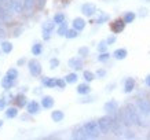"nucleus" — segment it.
I'll list each match as a JSON object with an SVG mask.
<instances>
[{"mask_svg":"<svg viewBox=\"0 0 150 140\" xmlns=\"http://www.w3.org/2000/svg\"><path fill=\"white\" fill-rule=\"evenodd\" d=\"M15 102H17V104H18V107H23V106H26L28 104V100L26 98H25V95H17V98H15Z\"/></svg>","mask_w":150,"mask_h":140,"instance_id":"nucleus-24","label":"nucleus"},{"mask_svg":"<svg viewBox=\"0 0 150 140\" xmlns=\"http://www.w3.org/2000/svg\"><path fill=\"white\" fill-rule=\"evenodd\" d=\"M96 76H98V77H103V76H106V72H105L103 69H99V70L96 72Z\"/></svg>","mask_w":150,"mask_h":140,"instance_id":"nucleus-41","label":"nucleus"},{"mask_svg":"<svg viewBox=\"0 0 150 140\" xmlns=\"http://www.w3.org/2000/svg\"><path fill=\"white\" fill-rule=\"evenodd\" d=\"M4 107H6V100L0 99V110H3Z\"/></svg>","mask_w":150,"mask_h":140,"instance_id":"nucleus-45","label":"nucleus"},{"mask_svg":"<svg viewBox=\"0 0 150 140\" xmlns=\"http://www.w3.org/2000/svg\"><path fill=\"white\" fill-rule=\"evenodd\" d=\"M66 84H68V82H66V80H64V78H61V80H59V78H57V87H58V88L64 89L65 87H66Z\"/></svg>","mask_w":150,"mask_h":140,"instance_id":"nucleus-37","label":"nucleus"},{"mask_svg":"<svg viewBox=\"0 0 150 140\" xmlns=\"http://www.w3.org/2000/svg\"><path fill=\"white\" fill-rule=\"evenodd\" d=\"M128 56V51L125 48H117V50H114L113 52V58H116L117 61H123Z\"/></svg>","mask_w":150,"mask_h":140,"instance_id":"nucleus-13","label":"nucleus"},{"mask_svg":"<svg viewBox=\"0 0 150 140\" xmlns=\"http://www.w3.org/2000/svg\"><path fill=\"white\" fill-rule=\"evenodd\" d=\"M1 1H6V0H1Z\"/></svg>","mask_w":150,"mask_h":140,"instance_id":"nucleus-47","label":"nucleus"},{"mask_svg":"<svg viewBox=\"0 0 150 140\" xmlns=\"http://www.w3.org/2000/svg\"><path fill=\"white\" fill-rule=\"evenodd\" d=\"M1 125H3V121H1V120H0V128H1Z\"/></svg>","mask_w":150,"mask_h":140,"instance_id":"nucleus-46","label":"nucleus"},{"mask_svg":"<svg viewBox=\"0 0 150 140\" xmlns=\"http://www.w3.org/2000/svg\"><path fill=\"white\" fill-rule=\"evenodd\" d=\"M83 77H84V80H86L87 82H91V81H94V80L96 78V74H94V73L90 72V70H84Z\"/></svg>","mask_w":150,"mask_h":140,"instance_id":"nucleus-21","label":"nucleus"},{"mask_svg":"<svg viewBox=\"0 0 150 140\" xmlns=\"http://www.w3.org/2000/svg\"><path fill=\"white\" fill-rule=\"evenodd\" d=\"M35 4H36V0H23V10L32 11Z\"/></svg>","mask_w":150,"mask_h":140,"instance_id":"nucleus-25","label":"nucleus"},{"mask_svg":"<svg viewBox=\"0 0 150 140\" xmlns=\"http://www.w3.org/2000/svg\"><path fill=\"white\" fill-rule=\"evenodd\" d=\"M72 137L73 139H87L84 125H79V127L74 128L73 132H72Z\"/></svg>","mask_w":150,"mask_h":140,"instance_id":"nucleus-8","label":"nucleus"},{"mask_svg":"<svg viewBox=\"0 0 150 140\" xmlns=\"http://www.w3.org/2000/svg\"><path fill=\"white\" fill-rule=\"evenodd\" d=\"M110 59V54L106 51V52H100L99 54V56H98V61L99 62H102V63H105V62H108Z\"/></svg>","mask_w":150,"mask_h":140,"instance_id":"nucleus-33","label":"nucleus"},{"mask_svg":"<svg viewBox=\"0 0 150 140\" xmlns=\"http://www.w3.org/2000/svg\"><path fill=\"white\" fill-rule=\"evenodd\" d=\"M90 92H91V87L88 85L87 82H83V84H79V87H77V94H79V95L86 96V95H88Z\"/></svg>","mask_w":150,"mask_h":140,"instance_id":"nucleus-14","label":"nucleus"},{"mask_svg":"<svg viewBox=\"0 0 150 140\" xmlns=\"http://www.w3.org/2000/svg\"><path fill=\"white\" fill-rule=\"evenodd\" d=\"M125 108H127L128 115H129V118H131L132 125H141V118H139V114H138V107L137 106L132 104V103H128L127 106H125Z\"/></svg>","mask_w":150,"mask_h":140,"instance_id":"nucleus-3","label":"nucleus"},{"mask_svg":"<svg viewBox=\"0 0 150 140\" xmlns=\"http://www.w3.org/2000/svg\"><path fill=\"white\" fill-rule=\"evenodd\" d=\"M43 84L46 87L54 88V87H57V78H48V77H46V78H43Z\"/></svg>","mask_w":150,"mask_h":140,"instance_id":"nucleus-26","label":"nucleus"},{"mask_svg":"<svg viewBox=\"0 0 150 140\" xmlns=\"http://www.w3.org/2000/svg\"><path fill=\"white\" fill-rule=\"evenodd\" d=\"M84 129H86L87 139H98L100 135L98 121H87L84 122Z\"/></svg>","mask_w":150,"mask_h":140,"instance_id":"nucleus-1","label":"nucleus"},{"mask_svg":"<svg viewBox=\"0 0 150 140\" xmlns=\"http://www.w3.org/2000/svg\"><path fill=\"white\" fill-rule=\"evenodd\" d=\"M80 102H81V103H90V102H92V99L91 98H84V99H81Z\"/></svg>","mask_w":150,"mask_h":140,"instance_id":"nucleus-42","label":"nucleus"},{"mask_svg":"<svg viewBox=\"0 0 150 140\" xmlns=\"http://www.w3.org/2000/svg\"><path fill=\"white\" fill-rule=\"evenodd\" d=\"M135 85H137V81L132 77H128L125 82H124V92L125 94H131L132 91L135 89Z\"/></svg>","mask_w":150,"mask_h":140,"instance_id":"nucleus-10","label":"nucleus"},{"mask_svg":"<svg viewBox=\"0 0 150 140\" xmlns=\"http://www.w3.org/2000/svg\"><path fill=\"white\" fill-rule=\"evenodd\" d=\"M125 25H127V23H125V21H124L123 18H118L110 23V29H112V32H113L114 34H117V33H121L124 29H125Z\"/></svg>","mask_w":150,"mask_h":140,"instance_id":"nucleus-5","label":"nucleus"},{"mask_svg":"<svg viewBox=\"0 0 150 140\" xmlns=\"http://www.w3.org/2000/svg\"><path fill=\"white\" fill-rule=\"evenodd\" d=\"M69 66H72V68L76 69V70H80V69H83L81 56H79V58H72L70 61H69Z\"/></svg>","mask_w":150,"mask_h":140,"instance_id":"nucleus-15","label":"nucleus"},{"mask_svg":"<svg viewBox=\"0 0 150 140\" xmlns=\"http://www.w3.org/2000/svg\"><path fill=\"white\" fill-rule=\"evenodd\" d=\"M68 30H69L68 23H66V22L61 23V25H59V27H58V34H59V36H66Z\"/></svg>","mask_w":150,"mask_h":140,"instance_id":"nucleus-27","label":"nucleus"},{"mask_svg":"<svg viewBox=\"0 0 150 140\" xmlns=\"http://www.w3.org/2000/svg\"><path fill=\"white\" fill-rule=\"evenodd\" d=\"M51 66H52V69L57 68V66H58V61H57V59H52V61H51Z\"/></svg>","mask_w":150,"mask_h":140,"instance_id":"nucleus-43","label":"nucleus"},{"mask_svg":"<svg viewBox=\"0 0 150 140\" xmlns=\"http://www.w3.org/2000/svg\"><path fill=\"white\" fill-rule=\"evenodd\" d=\"M11 8L15 13H21L23 10V1H21V0H13L11 1Z\"/></svg>","mask_w":150,"mask_h":140,"instance_id":"nucleus-18","label":"nucleus"},{"mask_svg":"<svg viewBox=\"0 0 150 140\" xmlns=\"http://www.w3.org/2000/svg\"><path fill=\"white\" fill-rule=\"evenodd\" d=\"M81 13L86 17H92L96 13V4L95 3H91V1H87V3H84L81 6Z\"/></svg>","mask_w":150,"mask_h":140,"instance_id":"nucleus-6","label":"nucleus"},{"mask_svg":"<svg viewBox=\"0 0 150 140\" xmlns=\"http://www.w3.org/2000/svg\"><path fill=\"white\" fill-rule=\"evenodd\" d=\"M28 68H29V72L30 74L35 77H37L39 74L41 73V65L37 62L36 59H32V61H29V63H28Z\"/></svg>","mask_w":150,"mask_h":140,"instance_id":"nucleus-7","label":"nucleus"},{"mask_svg":"<svg viewBox=\"0 0 150 140\" xmlns=\"http://www.w3.org/2000/svg\"><path fill=\"white\" fill-rule=\"evenodd\" d=\"M41 51H43V45L41 44H35L32 47V54L33 55H40Z\"/></svg>","mask_w":150,"mask_h":140,"instance_id":"nucleus-35","label":"nucleus"},{"mask_svg":"<svg viewBox=\"0 0 150 140\" xmlns=\"http://www.w3.org/2000/svg\"><path fill=\"white\" fill-rule=\"evenodd\" d=\"M77 36H79V30H76V29L73 27V29H69L65 37H66V39H76Z\"/></svg>","mask_w":150,"mask_h":140,"instance_id":"nucleus-34","label":"nucleus"},{"mask_svg":"<svg viewBox=\"0 0 150 140\" xmlns=\"http://www.w3.org/2000/svg\"><path fill=\"white\" fill-rule=\"evenodd\" d=\"M110 19L109 14H105V13H99V17H98V19H96V23L98 25H103L105 22H108Z\"/></svg>","mask_w":150,"mask_h":140,"instance_id":"nucleus-23","label":"nucleus"},{"mask_svg":"<svg viewBox=\"0 0 150 140\" xmlns=\"http://www.w3.org/2000/svg\"><path fill=\"white\" fill-rule=\"evenodd\" d=\"M6 76L8 77L10 80L15 81V80H17V77H18V70H17V69H10L8 72H7V74H6Z\"/></svg>","mask_w":150,"mask_h":140,"instance_id":"nucleus-32","label":"nucleus"},{"mask_svg":"<svg viewBox=\"0 0 150 140\" xmlns=\"http://www.w3.org/2000/svg\"><path fill=\"white\" fill-rule=\"evenodd\" d=\"M88 54H90V50H88L87 47H81V48L79 50V55H80V56H83V58H84V56H87Z\"/></svg>","mask_w":150,"mask_h":140,"instance_id":"nucleus-38","label":"nucleus"},{"mask_svg":"<svg viewBox=\"0 0 150 140\" xmlns=\"http://www.w3.org/2000/svg\"><path fill=\"white\" fill-rule=\"evenodd\" d=\"M86 25H87V22L81 18V17H77V18H74L72 21V26L74 27L76 30H79V32H80V30H84Z\"/></svg>","mask_w":150,"mask_h":140,"instance_id":"nucleus-11","label":"nucleus"},{"mask_svg":"<svg viewBox=\"0 0 150 140\" xmlns=\"http://www.w3.org/2000/svg\"><path fill=\"white\" fill-rule=\"evenodd\" d=\"M106 43H108V45H110V44H113V43H116V34H112V36L106 40Z\"/></svg>","mask_w":150,"mask_h":140,"instance_id":"nucleus-40","label":"nucleus"},{"mask_svg":"<svg viewBox=\"0 0 150 140\" xmlns=\"http://www.w3.org/2000/svg\"><path fill=\"white\" fill-rule=\"evenodd\" d=\"M77 74L76 73H69L68 76L65 77V80H66V82L68 84H74V82H77Z\"/></svg>","mask_w":150,"mask_h":140,"instance_id":"nucleus-28","label":"nucleus"},{"mask_svg":"<svg viewBox=\"0 0 150 140\" xmlns=\"http://www.w3.org/2000/svg\"><path fill=\"white\" fill-rule=\"evenodd\" d=\"M65 114L64 111H61V110H55V111H52V114H51V118H52V121L55 122H61L62 120H64Z\"/></svg>","mask_w":150,"mask_h":140,"instance_id":"nucleus-19","label":"nucleus"},{"mask_svg":"<svg viewBox=\"0 0 150 140\" xmlns=\"http://www.w3.org/2000/svg\"><path fill=\"white\" fill-rule=\"evenodd\" d=\"M54 22L57 25H61V23L65 22V14L64 13H57L54 15Z\"/></svg>","mask_w":150,"mask_h":140,"instance_id":"nucleus-29","label":"nucleus"},{"mask_svg":"<svg viewBox=\"0 0 150 140\" xmlns=\"http://www.w3.org/2000/svg\"><path fill=\"white\" fill-rule=\"evenodd\" d=\"M137 107L142 114L150 115V100L149 99H145V98H139V99H137Z\"/></svg>","mask_w":150,"mask_h":140,"instance_id":"nucleus-4","label":"nucleus"},{"mask_svg":"<svg viewBox=\"0 0 150 140\" xmlns=\"http://www.w3.org/2000/svg\"><path fill=\"white\" fill-rule=\"evenodd\" d=\"M55 25H57V23L54 22V19H52V21H48V22H46L44 25H43V33H51Z\"/></svg>","mask_w":150,"mask_h":140,"instance_id":"nucleus-20","label":"nucleus"},{"mask_svg":"<svg viewBox=\"0 0 150 140\" xmlns=\"http://www.w3.org/2000/svg\"><path fill=\"white\" fill-rule=\"evenodd\" d=\"M41 106L44 108H51L54 106V98L52 96H44L41 100Z\"/></svg>","mask_w":150,"mask_h":140,"instance_id":"nucleus-17","label":"nucleus"},{"mask_svg":"<svg viewBox=\"0 0 150 140\" xmlns=\"http://www.w3.org/2000/svg\"><path fill=\"white\" fill-rule=\"evenodd\" d=\"M26 110L29 114H37L40 111V104L37 103L36 100H30V102L26 104Z\"/></svg>","mask_w":150,"mask_h":140,"instance_id":"nucleus-12","label":"nucleus"},{"mask_svg":"<svg viewBox=\"0 0 150 140\" xmlns=\"http://www.w3.org/2000/svg\"><path fill=\"white\" fill-rule=\"evenodd\" d=\"M13 85H14V81H13V80H10V78H8L7 76H6L4 78L1 80V87H3V88H6V89L11 88Z\"/></svg>","mask_w":150,"mask_h":140,"instance_id":"nucleus-30","label":"nucleus"},{"mask_svg":"<svg viewBox=\"0 0 150 140\" xmlns=\"http://www.w3.org/2000/svg\"><path fill=\"white\" fill-rule=\"evenodd\" d=\"M18 115V108L17 107H10L6 110V117L7 118H15Z\"/></svg>","mask_w":150,"mask_h":140,"instance_id":"nucleus-22","label":"nucleus"},{"mask_svg":"<svg viewBox=\"0 0 150 140\" xmlns=\"http://www.w3.org/2000/svg\"><path fill=\"white\" fill-rule=\"evenodd\" d=\"M1 50H3V52H6V54H10L11 50H13V44H11L10 41H3V43H1Z\"/></svg>","mask_w":150,"mask_h":140,"instance_id":"nucleus-31","label":"nucleus"},{"mask_svg":"<svg viewBox=\"0 0 150 140\" xmlns=\"http://www.w3.org/2000/svg\"><path fill=\"white\" fill-rule=\"evenodd\" d=\"M137 18V14L134 13V11H125L123 15V19L125 21V23H132Z\"/></svg>","mask_w":150,"mask_h":140,"instance_id":"nucleus-16","label":"nucleus"},{"mask_svg":"<svg viewBox=\"0 0 150 140\" xmlns=\"http://www.w3.org/2000/svg\"><path fill=\"white\" fill-rule=\"evenodd\" d=\"M145 84L150 88V74H149V76H146V78H145Z\"/></svg>","mask_w":150,"mask_h":140,"instance_id":"nucleus-44","label":"nucleus"},{"mask_svg":"<svg viewBox=\"0 0 150 140\" xmlns=\"http://www.w3.org/2000/svg\"><path fill=\"white\" fill-rule=\"evenodd\" d=\"M147 13H149V10L146 8V7H141L139 8V17H146Z\"/></svg>","mask_w":150,"mask_h":140,"instance_id":"nucleus-39","label":"nucleus"},{"mask_svg":"<svg viewBox=\"0 0 150 140\" xmlns=\"http://www.w3.org/2000/svg\"><path fill=\"white\" fill-rule=\"evenodd\" d=\"M106 50H108V43L106 41H100L99 45H98V51L99 52H106Z\"/></svg>","mask_w":150,"mask_h":140,"instance_id":"nucleus-36","label":"nucleus"},{"mask_svg":"<svg viewBox=\"0 0 150 140\" xmlns=\"http://www.w3.org/2000/svg\"><path fill=\"white\" fill-rule=\"evenodd\" d=\"M112 117L109 115H105V117H100L98 120V127H99V131L102 135H108L110 131H112Z\"/></svg>","mask_w":150,"mask_h":140,"instance_id":"nucleus-2","label":"nucleus"},{"mask_svg":"<svg viewBox=\"0 0 150 140\" xmlns=\"http://www.w3.org/2000/svg\"><path fill=\"white\" fill-rule=\"evenodd\" d=\"M103 108L108 114H116L117 113V108H118V103L116 100H109V102L105 103Z\"/></svg>","mask_w":150,"mask_h":140,"instance_id":"nucleus-9","label":"nucleus"}]
</instances>
